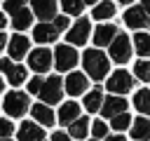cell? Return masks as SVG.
Listing matches in <instances>:
<instances>
[{"mask_svg":"<svg viewBox=\"0 0 150 141\" xmlns=\"http://www.w3.org/2000/svg\"><path fill=\"white\" fill-rule=\"evenodd\" d=\"M82 66H84V73L89 78H94V80H103L110 73V59L101 49H84Z\"/></svg>","mask_w":150,"mask_h":141,"instance_id":"6da1fadb","label":"cell"},{"mask_svg":"<svg viewBox=\"0 0 150 141\" xmlns=\"http://www.w3.org/2000/svg\"><path fill=\"white\" fill-rule=\"evenodd\" d=\"M28 103H30L28 94H26V92H16V89H14V92H9V94L5 96L2 108H5V113H7L9 118H21V115H26Z\"/></svg>","mask_w":150,"mask_h":141,"instance_id":"7a4b0ae2","label":"cell"},{"mask_svg":"<svg viewBox=\"0 0 150 141\" xmlns=\"http://www.w3.org/2000/svg\"><path fill=\"white\" fill-rule=\"evenodd\" d=\"M108 47H110V59H112L115 63H127V61L131 59V49H134V45H131L129 35L117 33Z\"/></svg>","mask_w":150,"mask_h":141,"instance_id":"3957f363","label":"cell"},{"mask_svg":"<svg viewBox=\"0 0 150 141\" xmlns=\"http://www.w3.org/2000/svg\"><path fill=\"white\" fill-rule=\"evenodd\" d=\"M54 66H56V70H61V73L73 70V68L77 66V52H75V47H73L70 42L56 47V52H54Z\"/></svg>","mask_w":150,"mask_h":141,"instance_id":"277c9868","label":"cell"},{"mask_svg":"<svg viewBox=\"0 0 150 141\" xmlns=\"http://www.w3.org/2000/svg\"><path fill=\"white\" fill-rule=\"evenodd\" d=\"M105 87H108V92H112V94H127V92L134 89V75L127 73L124 68H120V70H115V73L108 75Z\"/></svg>","mask_w":150,"mask_h":141,"instance_id":"5b68a950","label":"cell"},{"mask_svg":"<svg viewBox=\"0 0 150 141\" xmlns=\"http://www.w3.org/2000/svg\"><path fill=\"white\" fill-rule=\"evenodd\" d=\"M61 94H63V80H61L59 75L45 78V85H42V89H40V99L52 106V103H59V101H61Z\"/></svg>","mask_w":150,"mask_h":141,"instance_id":"8992f818","label":"cell"},{"mask_svg":"<svg viewBox=\"0 0 150 141\" xmlns=\"http://www.w3.org/2000/svg\"><path fill=\"white\" fill-rule=\"evenodd\" d=\"M54 63V54L47 49V47H38L28 54V68L35 70V73H47Z\"/></svg>","mask_w":150,"mask_h":141,"instance_id":"52a82bcc","label":"cell"},{"mask_svg":"<svg viewBox=\"0 0 150 141\" xmlns=\"http://www.w3.org/2000/svg\"><path fill=\"white\" fill-rule=\"evenodd\" d=\"M89 33H91V24H89V19H77L70 28H68V33H66V40L70 42V45H84L87 40H89Z\"/></svg>","mask_w":150,"mask_h":141,"instance_id":"ba28073f","label":"cell"},{"mask_svg":"<svg viewBox=\"0 0 150 141\" xmlns=\"http://www.w3.org/2000/svg\"><path fill=\"white\" fill-rule=\"evenodd\" d=\"M59 33H61V31L56 28V24H54V21H42V24H38V26H33V40H35V42H40V45L56 42Z\"/></svg>","mask_w":150,"mask_h":141,"instance_id":"9c48e42d","label":"cell"},{"mask_svg":"<svg viewBox=\"0 0 150 141\" xmlns=\"http://www.w3.org/2000/svg\"><path fill=\"white\" fill-rule=\"evenodd\" d=\"M0 70L7 75L12 87H19L26 82V66H21V63H12L9 59H0Z\"/></svg>","mask_w":150,"mask_h":141,"instance_id":"30bf717a","label":"cell"},{"mask_svg":"<svg viewBox=\"0 0 150 141\" xmlns=\"http://www.w3.org/2000/svg\"><path fill=\"white\" fill-rule=\"evenodd\" d=\"M63 87H66V92H68L70 96H80V94L87 92V87H89V78H87L84 73H75V70H73V73L66 75Z\"/></svg>","mask_w":150,"mask_h":141,"instance_id":"8fae6325","label":"cell"},{"mask_svg":"<svg viewBox=\"0 0 150 141\" xmlns=\"http://www.w3.org/2000/svg\"><path fill=\"white\" fill-rule=\"evenodd\" d=\"M124 24L134 31H141L143 26H150V19H148V12L143 7H129L124 12Z\"/></svg>","mask_w":150,"mask_h":141,"instance_id":"7c38bea8","label":"cell"},{"mask_svg":"<svg viewBox=\"0 0 150 141\" xmlns=\"http://www.w3.org/2000/svg\"><path fill=\"white\" fill-rule=\"evenodd\" d=\"M16 139H19V141H42V139H45V129H42L40 122H30V120H26V122L19 127Z\"/></svg>","mask_w":150,"mask_h":141,"instance_id":"4fadbf2b","label":"cell"},{"mask_svg":"<svg viewBox=\"0 0 150 141\" xmlns=\"http://www.w3.org/2000/svg\"><path fill=\"white\" fill-rule=\"evenodd\" d=\"M30 7H33V14L42 21H52L56 16V7L59 2L56 0H30Z\"/></svg>","mask_w":150,"mask_h":141,"instance_id":"5bb4252c","label":"cell"},{"mask_svg":"<svg viewBox=\"0 0 150 141\" xmlns=\"http://www.w3.org/2000/svg\"><path fill=\"white\" fill-rule=\"evenodd\" d=\"M127 101H124V96L122 94H112V96H108V99H103V106H101V113H103V118H115L117 113H124L127 110Z\"/></svg>","mask_w":150,"mask_h":141,"instance_id":"9a60e30c","label":"cell"},{"mask_svg":"<svg viewBox=\"0 0 150 141\" xmlns=\"http://www.w3.org/2000/svg\"><path fill=\"white\" fill-rule=\"evenodd\" d=\"M30 113H33V120L40 122L42 127H52V125L56 122V115L52 113L49 103H35V106L30 108Z\"/></svg>","mask_w":150,"mask_h":141,"instance_id":"2e32d148","label":"cell"},{"mask_svg":"<svg viewBox=\"0 0 150 141\" xmlns=\"http://www.w3.org/2000/svg\"><path fill=\"white\" fill-rule=\"evenodd\" d=\"M117 33H120V31H117V26H115V24H101V26L94 31V45H98V47L110 45V42H112V38H115Z\"/></svg>","mask_w":150,"mask_h":141,"instance_id":"e0dca14e","label":"cell"},{"mask_svg":"<svg viewBox=\"0 0 150 141\" xmlns=\"http://www.w3.org/2000/svg\"><path fill=\"white\" fill-rule=\"evenodd\" d=\"M28 47H30V42H28L26 35H14L7 42V49H9V56L12 59H23L28 54Z\"/></svg>","mask_w":150,"mask_h":141,"instance_id":"ac0fdd59","label":"cell"},{"mask_svg":"<svg viewBox=\"0 0 150 141\" xmlns=\"http://www.w3.org/2000/svg\"><path fill=\"white\" fill-rule=\"evenodd\" d=\"M77 118H80V103H77V101H66V103H61L59 115H56V122L70 125V122L77 120Z\"/></svg>","mask_w":150,"mask_h":141,"instance_id":"d6986e66","label":"cell"},{"mask_svg":"<svg viewBox=\"0 0 150 141\" xmlns=\"http://www.w3.org/2000/svg\"><path fill=\"white\" fill-rule=\"evenodd\" d=\"M115 14H117V7H115V2H110V0H98L96 7H94V12H91V16H94L96 21H108V19H112Z\"/></svg>","mask_w":150,"mask_h":141,"instance_id":"ffe728a7","label":"cell"},{"mask_svg":"<svg viewBox=\"0 0 150 141\" xmlns=\"http://www.w3.org/2000/svg\"><path fill=\"white\" fill-rule=\"evenodd\" d=\"M131 139H136V141L150 139V118H138L131 122Z\"/></svg>","mask_w":150,"mask_h":141,"instance_id":"44dd1931","label":"cell"},{"mask_svg":"<svg viewBox=\"0 0 150 141\" xmlns=\"http://www.w3.org/2000/svg\"><path fill=\"white\" fill-rule=\"evenodd\" d=\"M33 24V9H28V7H21L16 14H12V26L16 28V31H23V28H28Z\"/></svg>","mask_w":150,"mask_h":141,"instance_id":"7402d4cb","label":"cell"},{"mask_svg":"<svg viewBox=\"0 0 150 141\" xmlns=\"http://www.w3.org/2000/svg\"><path fill=\"white\" fill-rule=\"evenodd\" d=\"M101 106H103V92H101V87H96V89H91V92L84 94V108L89 113L101 110Z\"/></svg>","mask_w":150,"mask_h":141,"instance_id":"603a6c76","label":"cell"},{"mask_svg":"<svg viewBox=\"0 0 150 141\" xmlns=\"http://www.w3.org/2000/svg\"><path fill=\"white\" fill-rule=\"evenodd\" d=\"M68 134L73 139H84L89 134V118H77L68 125Z\"/></svg>","mask_w":150,"mask_h":141,"instance_id":"cb8c5ba5","label":"cell"},{"mask_svg":"<svg viewBox=\"0 0 150 141\" xmlns=\"http://www.w3.org/2000/svg\"><path fill=\"white\" fill-rule=\"evenodd\" d=\"M131 42H134V49L138 52V56H150V33L136 31Z\"/></svg>","mask_w":150,"mask_h":141,"instance_id":"d4e9b609","label":"cell"},{"mask_svg":"<svg viewBox=\"0 0 150 141\" xmlns=\"http://www.w3.org/2000/svg\"><path fill=\"white\" fill-rule=\"evenodd\" d=\"M134 106H136V110L141 115H150V89H143L141 87L134 94Z\"/></svg>","mask_w":150,"mask_h":141,"instance_id":"484cf974","label":"cell"},{"mask_svg":"<svg viewBox=\"0 0 150 141\" xmlns=\"http://www.w3.org/2000/svg\"><path fill=\"white\" fill-rule=\"evenodd\" d=\"M110 120H112V122H110V125H112V129H117V132L131 129V122H134V120H131V115H129L127 110H124V113H117V115H115V118H110Z\"/></svg>","mask_w":150,"mask_h":141,"instance_id":"4316f807","label":"cell"},{"mask_svg":"<svg viewBox=\"0 0 150 141\" xmlns=\"http://www.w3.org/2000/svg\"><path fill=\"white\" fill-rule=\"evenodd\" d=\"M61 7H63V14L80 16L82 14V7H84V0H61Z\"/></svg>","mask_w":150,"mask_h":141,"instance_id":"83f0119b","label":"cell"},{"mask_svg":"<svg viewBox=\"0 0 150 141\" xmlns=\"http://www.w3.org/2000/svg\"><path fill=\"white\" fill-rule=\"evenodd\" d=\"M134 75H136L141 82H150V61H145V59L141 61V59H138V61L134 63Z\"/></svg>","mask_w":150,"mask_h":141,"instance_id":"f1b7e54d","label":"cell"},{"mask_svg":"<svg viewBox=\"0 0 150 141\" xmlns=\"http://www.w3.org/2000/svg\"><path fill=\"white\" fill-rule=\"evenodd\" d=\"M91 134H94L96 139H105V136H108V125H105L103 120H94V125H91Z\"/></svg>","mask_w":150,"mask_h":141,"instance_id":"f546056e","label":"cell"},{"mask_svg":"<svg viewBox=\"0 0 150 141\" xmlns=\"http://www.w3.org/2000/svg\"><path fill=\"white\" fill-rule=\"evenodd\" d=\"M21 7H26V0H5V12L7 14H16Z\"/></svg>","mask_w":150,"mask_h":141,"instance_id":"4dcf8cb0","label":"cell"},{"mask_svg":"<svg viewBox=\"0 0 150 141\" xmlns=\"http://www.w3.org/2000/svg\"><path fill=\"white\" fill-rule=\"evenodd\" d=\"M42 85H45V78L35 75V78H30V80H28V92H30V94H40Z\"/></svg>","mask_w":150,"mask_h":141,"instance_id":"1f68e13d","label":"cell"},{"mask_svg":"<svg viewBox=\"0 0 150 141\" xmlns=\"http://www.w3.org/2000/svg\"><path fill=\"white\" fill-rule=\"evenodd\" d=\"M12 132H14V125H12V120H7V118H0V139H5V136H12Z\"/></svg>","mask_w":150,"mask_h":141,"instance_id":"d6a6232c","label":"cell"},{"mask_svg":"<svg viewBox=\"0 0 150 141\" xmlns=\"http://www.w3.org/2000/svg\"><path fill=\"white\" fill-rule=\"evenodd\" d=\"M52 21L56 24V28H59V31H66V26H70V21H68V14H56Z\"/></svg>","mask_w":150,"mask_h":141,"instance_id":"836d02e7","label":"cell"},{"mask_svg":"<svg viewBox=\"0 0 150 141\" xmlns=\"http://www.w3.org/2000/svg\"><path fill=\"white\" fill-rule=\"evenodd\" d=\"M52 141H73V136L66 134V132H54L52 134Z\"/></svg>","mask_w":150,"mask_h":141,"instance_id":"e575fe53","label":"cell"},{"mask_svg":"<svg viewBox=\"0 0 150 141\" xmlns=\"http://www.w3.org/2000/svg\"><path fill=\"white\" fill-rule=\"evenodd\" d=\"M105 141H127L122 134H112V136H105Z\"/></svg>","mask_w":150,"mask_h":141,"instance_id":"d590c367","label":"cell"},{"mask_svg":"<svg viewBox=\"0 0 150 141\" xmlns=\"http://www.w3.org/2000/svg\"><path fill=\"white\" fill-rule=\"evenodd\" d=\"M7 42H9V40H7V35L0 31V49H2V47H7Z\"/></svg>","mask_w":150,"mask_h":141,"instance_id":"8d00e7d4","label":"cell"},{"mask_svg":"<svg viewBox=\"0 0 150 141\" xmlns=\"http://www.w3.org/2000/svg\"><path fill=\"white\" fill-rule=\"evenodd\" d=\"M141 7H143L148 14H150V0H141Z\"/></svg>","mask_w":150,"mask_h":141,"instance_id":"74e56055","label":"cell"},{"mask_svg":"<svg viewBox=\"0 0 150 141\" xmlns=\"http://www.w3.org/2000/svg\"><path fill=\"white\" fill-rule=\"evenodd\" d=\"M5 24H7V19H5V14H2V12H0V28H2V26H5Z\"/></svg>","mask_w":150,"mask_h":141,"instance_id":"f35d334b","label":"cell"},{"mask_svg":"<svg viewBox=\"0 0 150 141\" xmlns=\"http://www.w3.org/2000/svg\"><path fill=\"white\" fill-rule=\"evenodd\" d=\"M115 2H120V5H131L134 0H115Z\"/></svg>","mask_w":150,"mask_h":141,"instance_id":"ab89813d","label":"cell"},{"mask_svg":"<svg viewBox=\"0 0 150 141\" xmlns=\"http://www.w3.org/2000/svg\"><path fill=\"white\" fill-rule=\"evenodd\" d=\"M98 0H84V5H96Z\"/></svg>","mask_w":150,"mask_h":141,"instance_id":"60d3db41","label":"cell"},{"mask_svg":"<svg viewBox=\"0 0 150 141\" xmlns=\"http://www.w3.org/2000/svg\"><path fill=\"white\" fill-rule=\"evenodd\" d=\"M2 89H5V82H2V78H0V92H2Z\"/></svg>","mask_w":150,"mask_h":141,"instance_id":"b9f144b4","label":"cell"},{"mask_svg":"<svg viewBox=\"0 0 150 141\" xmlns=\"http://www.w3.org/2000/svg\"><path fill=\"white\" fill-rule=\"evenodd\" d=\"M0 141H14V139H9V136H5V139H0Z\"/></svg>","mask_w":150,"mask_h":141,"instance_id":"7bdbcfd3","label":"cell"},{"mask_svg":"<svg viewBox=\"0 0 150 141\" xmlns=\"http://www.w3.org/2000/svg\"><path fill=\"white\" fill-rule=\"evenodd\" d=\"M91 141H103V139H96V136H94V139H91Z\"/></svg>","mask_w":150,"mask_h":141,"instance_id":"ee69618b","label":"cell"},{"mask_svg":"<svg viewBox=\"0 0 150 141\" xmlns=\"http://www.w3.org/2000/svg\"><path fill=\"white\" fill-rule=\"evenodd\" d=\"M42 141H45V139H42Z\"/></svg>","mask_w":150,"mask_h":141,"instance_id":"f6af8a7d","label":"cell"}]
</instances>
